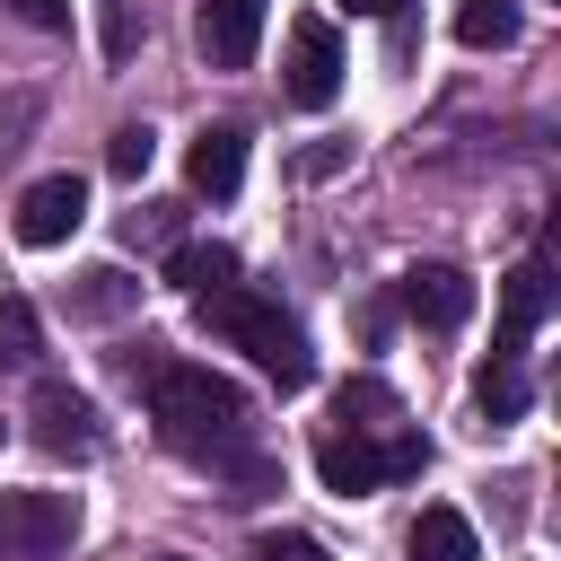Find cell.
I'll list each match as a JSON object with an SVG mask.
<instances>
[{"label":"cell","mask_w":561,"mask_h":561,"mask_svg":"<svg viewBox=\"0 0 561 561\" xmlns=\"http://www.w3.org/2000/svg\"><path fill=\"white\" fill-rule=\"evenodd\" d=\"M403 316L430 324V333H456V324L473 316V280H465L456 263H412V272H403Z\"/></svg>","instance_id":"8"},{"label":"cell","mask_w":561,"mask_h":561,"mask_svg":"<svg viewBox=\"0 0 561 561\" xmlns=\"http://www.w3.org/2000/svg\"><path fill=\"white\" fill-rule=\"evenodd\" d=\"M184 175H193V193L228 202V193L245 184V131H237V123H210V131H193V158H184Z\"/></svg>","instance_id":"10"},{"label":"cell","mask_w":561,"mask_h":561,"mask_svg":"<svg viewBox=\"0 0 561 561\" xmlns=\"http://www.w3.org/2000/svg\"><path fill=\"white\" fill-rule=\"evenodd\" d=\"M26 421H35V447H44V456H96V447H105L96 403H88L79 386H61V377H44V386H35Z\"/></svg>","instance_id":"5"},{"label":"cell","mask_w":561,"mask_h":561,"mask_svg":"<svg viewBox=\"0 0 561 561\" xmlns=\"http://www.w3.org/2000/svg\"><path fill=\"white\" fill-rule=\"evenodd\" d=\"M543 316H552V254H526V263L500 280V333H508V342H526Z\"/></svg>","instance_id":"11"},{"label":"cell","mask_w":561,"mask_h":561,"mask_svg":"<svg viewBox=\"0 0 561 561\" xmlns=\"http://www.w3.org/2000/svg\"><path fill=\"white\" fill-rule=\"evenodd\" d=\"M386 412H394V394H386L377 377H351V386H342V421H351V430H377Z\"/></svg>","instance_id":"19"},{"label":"cell","mask_w":561,"mask_h":561,"mask_svg":"<svg viewBox=\"0 0 561 561\" xmlns=\"http://www.w3.org/2000/svg\"><path fill=\"white\" fill-rule=\"evenodd\" d=\"M421 465H430V447H421L412 430H394V438H359V430L316 438V473H324V491H342V500H368L377 482H412Z\"/></svg>","instance_id":"3"},{"label":"cell","mask_w":561,"mask_h":561,"mask_svg":"<svg viewBox=\"0 0 561 561\" xmlns=\"http://www.w3.org/2000/svg\"><path fill=\"white\" fill-rule=\"evenodd\" d=\"M158 561H184V552H158Z\"/></svg>","instance_id":"26"},{"label":"cell","mask_w":561,"mask_h":561,"mask_svg":"<svg viewBox=\"0 0 561 561\" xmlns=\"http://www.w3.org/2000/svg\"><path fill=\"white\" fill-rule=\"evenodd\" d=\"M140 237H175V202H140V210H131V245H140Z\"/></svg>","instance_id":"23"},{"label":"cell","mask_w":561,"mask_h":561,"mask_svg":"<svg viewBox=\"0 0 561 561\" xmlns=\"http://www.w3.org/2000/svg\"><path fill=\"white\" fill-rule=\"evenodd\" d=\"M342 9H351V18H394L403 0H342Z\"/></svg>","instance_id":"25"},{"label":"cell","mask_w":561,"mask_h":561,"mask_svg":"<svg viewBox=\"0 0 561 561\" xmlns=\"http://www.w3.org/2000/svg\"><path fill=\"white\" fill-rule=\"evenodd\" d=\"M149 158H158V131H149V123H123V131L105 140V167H114L123 184H131V175H149Z\"/></svg>","instance_id":"18"},{"label":"cell","mask_w":561,"mask_h":561,"mask_svg":"<svg viewBox=\"0 0 561 561\" xmlns=\"http://www.w3.org/2000/svg\"><path fill=\"white\" fill-rule=\"evenodd\" d=\"M79 535L70 491H0V561H61Z\"/></svg>","instance_id":"4"},{"label":"cell","mask_w":561,"mask_h":561,"mask_svg":"<svg viewBox=\"0 0 561 561\" xmlns=\"http://www.w3.org/2000/svg\"><path fill=\"white\" fill-rule=\"evenodd\" d=\"M342 96V35L324 18H298L289 26V105H333Z\"/></svg>","instance_id":"6"},{"label":"cell","mask_w":561,"mask_h":561,"mask_svg":"<svg viewBox=\"0 0 561 561\" xmlns=\"http://www.w3.org/2000/svg\"><path fill=\"white\" fill-rule=\"evenodd\" d=\"M193 316H202V333H219V342H237L280 394H298L307 377H316V351H307V333L263 298V289H245V280H228V289H210V298H193Z\"/></svg>","instance_id":"2"},{"label":"cell","mask_w":561,"mask_h":561,"mask_svg":"<svg viewBox=\"0 0 561 561\" xmlns=\"http://www.w3.org/2000/svg\"><path fill=\"white\" fill-rule=\"evenodd\" d=\"M473 403H482V421L500 430V421H517L526 412V359H482V377H473Z\"/></svg>","instance_id":"13"},{"label":"cell","mask_w":561,"mask_h":561,"mask_svg":"<svg viewBox=\"0 0 561 561\" xmlns=\"http://www.w3.org/2000/svg\"><path fill=\"white\" fill-rule=\"evenodd\" d=\"M105 53L131 61V0H105Z\"/></svg>","instance_id":"24"},{"label":"cell","mask_w":561,"mask_h":561,"mask_svg":"<svg viewBox=\"0 0 561 561\" xmlns=\"http://www.w3.org/2000/svg\"><path fill=\"white\" fill-rule=\"evenodd\" d=\"M88 219V184L79 175H44L18 193V245H70Z\"/></svg>","instance_id":"7"},{"label":"cell","mask_w":561,"mask_h":561,"mask_svg":"<svg viewBox=\"0 0 561 561\" xmlns=\"http://www.w3.org/2000/svg\"><path fill=\"white\" fill-rule=\"evenodd\" d=\"M140 307V280L123 272V263H88L79 280H70V316H88V324H114V316H131Z\"/></svg>","instance_id":"12"},{"label":"cell","mask_w":561,"mask_h":561,"mask_svg":"<svg viewBox=\"0 0 561 561\" xmlns=\"http://www.w3.org/2000/svg\"><path fill=\"white\" fill-rule=\"evenodd\" d=\"M254 561H333L316 535H254Z\"/></svg>","instance_id":"21"},{"label":"cell","mask_w":561,"mask_h":561,"mask_svg":"<svg viewBox=\"0 0 561 561\" xmlns=\"http://www.w3.org/2000/svg\"><path fill=\"white\" fill-rule=\"evenodd\" d=\"M167 280L193 289V298H210V289L237 280V254H228V245H175V254H167Z\"/></svg>","instance_id":"15"},{"label":"cell","mask_w":561,"mask_h":561,"mask_svg":"<svg viewBox=\"0 0 561 561\" xmlns=\"http://www.w3.org/2000/svg\"><path fill=\"white\" fill-rule=\"evenodd\" d=\"M456 44H473V53L517 44V0H456Z\"/></svg>","instance_id":"16"},{"label":"cell","mask_w":561,"mask_h":561,"mask_svg":"<svg viewBox=\"0 0 561 561\" xmlns=\"http://www.w3.org/2000/svg\"><path fill=\"white\" fill-rule=\"evenodd\" d=\"M0 9H18L26 26H44V35H61L70 26V0H0Z\"/></svg>","instance_id":"22"},{"label":"cell","mask_w":561,"mask_h":561,"mask_svg":"<svg viewBox=\"0 0 561 561\" xmlns=\"http://www.w3.org/2000/svg\"><path fill=\"white\" fill-rule=\"evenodd\" d=\"M35 114H44V96H35V88H18V96L0 105V158H18V149H26V131H35Z\"/></svg>","instance_id":"20"},{"label":"cell","mask_w":561,"mask_h":561,"mask_svg":"<svg viewBox=\"0 0 561 561\" xmlns=\"http://www.w3.org/2000/svg\"><path fill=\"white\" fill-rule=\"evenodd\" d=\"M44 359V316L35 298H0V368H35Z\"/></svg>","instance_id":"17"},{"label":"cell","mask_w":561,"mask_h":561,"mask_svg":"<svg viewBox=\"0 0 561 561\" xmlns=\"http://www.w3.org/2000/svg\"><path fill=\"white\" fill-rule=\"evenodd\" d=\"M263 9H272V0H202V53H210V70H245V61H254Z\"/></svg>","instance_id":"9"},{"label":"cell","mask_w":561,"mask_h":561,"mask_svg":"<svg viewBox=\"0 0 561 561\" xmlns=\"http://www.w3.org/2000/svg\"><path fill=\"white\" fill-rule=\"evenodd\" d=\"M131 377L149 386V421L175 456H202V465H254V421H245V394L210 368H184V359H131Z\"/></svg>","instance_id":"1"},{"label":"cell","mask_w":561,"mask_h":561,"mask_svg":"<svg viewBox=\"0 0 561 561\" xmlns=\"http://www.w3.org/2000/svg\"><path fill=\"white\" fill-rule=\"evenodd\" d=\"M412 561H482V552H473V526L456 508H421L412 517Z\"/></svg>","instance_id":"14"}]
</instances>
